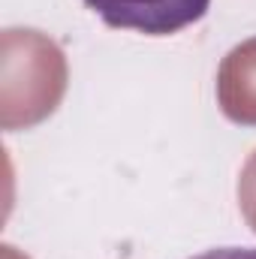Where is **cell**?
Returning a JSON list of instances; mask_svg holds the SVG:
<instances>
[{
    "instance_id": "cell-2",
    "label": "cell",
    "mask_w": 256,
    "mask_h": 259,
    "mask_svg": "<svg viewBox=\"0 0 256 259\" xmlns=\"http://www.w3.org/2000/svg\"><path fill=\"white\" fill-rule=\"evenodd\" d=\"M84 6L115 30L172 36L205 18L211 0H84Z\"/></svg>"
},
{
    "instance_id": "cell-3",
    "label": "cell",
    "mask_w": 256,
    "mask_h": 259,
    "mask_svg": "<svg viewBox=\"0 0 256 259\" xmlns=\"http://www.w3.org/2000/svg\"><path fill=\"white\" fill-rule=\"evenodd\" d=\"M217 100L229 121L256 127V36L223 58L217 72Z\"/></svg>"
},
{
    "instance_id": "cell-4",
    "label": "cell",
    "mask_w": 256,
    "mask_h": 259,
    "mask_svg": "<svg viewBox=\"0 0 256 259\" xmlns=\"http://www.w3.org/2000/svg\"><path fill=\"white\" fill-rule=\"evenodd\" d=\"M238 199H241V211H244L247 223L256 232V151L244 163V172H241V181H238Z\"/></svg>"
},
{
    "instance_id": "cell-5",
    "label": "cell",
    "mask_w": 256,
    "mask_h": 259,
    "mask_svg": "<svg viewBox=\"0 0 256 259\" xmlns=\"http://www.w3.org/2000/svg\"><path fill=\"white\" fill-rule=\"evenodd\" d=\"M190 259H256V247H217Z\"/></svg>"
},
{
    "instance_id": "cell-1",
    "label": "cell",
    "mask_w": 256,
    "mask_h": 259,
    "mask_svg": "<svg viewBox=\"0 0 256 259\" xmlns=\"http://www.w3.org/2000/svg\"><path fill=\"white\" fill-rule=\"evenodd\" d=\"M66 88L61 49L36 30L3 33V127H33L49 118Z\"/></svg>"
}]
</instances>
